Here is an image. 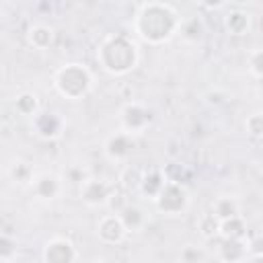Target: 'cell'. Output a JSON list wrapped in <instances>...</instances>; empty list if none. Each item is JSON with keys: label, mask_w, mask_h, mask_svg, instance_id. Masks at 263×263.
I'll use <instances>...</instances> for the list:
<instances>
[{"label": "cell", "mask_w": 263, "mask_h": 263, "mask_svg": "<svg viewBox=\"0 0 263 263\" xmlns=\"http://www.w3.org/2000/svg\"><path fill=\"white\" fill-rule=\"evenodd\" d=\"M183 18L168 2H144L134 14V33L148 45H162L179 33Z\"/></svg>", "instance_id": "6da1fadb"}, {"label": "cell", "mask_w": 263, "mask_h": 263, "mask_svg": "<svg viewBox=\"0 0 263 263\" xmlns=\"http://www.w3.org/2000/svg\"><path fill=\"white\" fill-rule=\"evenodd\" d=\"M140 60L136 41L125 33H109L97 45V62L111 76L129 74Z\"/></svg>", "instance_id": "7a4b0ae2"}, {"label": "cell", "mask_w": 263, "mask_h": 263, "mask_svg": "<svg viewBox=\"0 0 263 263\" xmlns=\"http://www.w3.org/2000/svg\"><path fill=\"white\" fill-rule=\"evenodd\" d=\"M53 88L68 101H80L92 88V74L84 64L68 62L53 72Z\"/></svg>", "instance_id": "3957f363"}, {"label": "cell", "mask_w": 263, "mask_h": 263, "mask_svg": "<svg viewBox=\"0 0 263 263\" xmlns=\"http://www.w3.org/2000/svg\"><path fill=\"white\" fill-rule=\"evenodd\" d=\"M154 205L164 216H183L189 208V191L179 183H164L162 191L156 195Z\"/></svg>", "instance_id": "277c9868"}, {"label": "cell", "mask_w": 263, "mask_h": 263, "mask_svg": "<svg viewBox=\"0 0 263 263\" xmlns=\"http://www.w3.org/2000/svg\"><path fill=\"white\" fill-rule=\"evenodd\" d=\"M119 123H121V129L132 134V136L142 134L152 123V111L148 107H144L142 103L129 101L119 111Z\"/></svg>", "instance_id": "5b68a950"}, {"label": "cell", "mask_w": 263, "mask_h": 263, "mask_svg": "<svg viewBox=\"0 0 263 263\" xmlns=\"http://www.w3.org/2000/svg\"><path fill=\"white\" fill-rule=\"evenodd\" d=\"M41 257H43V263H76L78 251L70 238L53 236L45 242Z\"/></svg>", "instance_id": "8992f818"}, {"label": "cell", "mask_w": 263, "mask_h": 263, "mask_svg": "<svg viewBox=\"0 0 263 263\" xmlns=\"http://www.w3.org/2000/svg\"><path fill=\"white\" fill-rule=\"evenodd\" d=\"M113 193H115V187L109 185L103 179H90L88 177L80 185V199L86 205H90V208H99V205L109 203V199L113 197Z\"/></svg>", "instance_id": "52a82bcc"}, {"label": "cell", "mask_w": 263, "mask_h": 263, "mask_svg": "<svg viewBox=\"0 0 263 263\" xmlns=\"http://www.w3.org/2000/svg\"><path fill=\"white\" fill-rule=\"evenodd\" d=\"M134 146H136L134 136L127 134V132H123V129H119V132L111 134V136L105 140L103 150H105V156H107L109 160H113V162H123V160H127V158L132 156Z\"/></svg>", "instance_id": "ba28073f"}, {"label": "cell", "mask_w": 263, "mask_h": 263, "mask_svg": "<svg viewBox=\"0 0 263 263\" xmlns=\"http://www.w3.org/2000/svg\"><path fill=\"white\" fill-rule=\"evenodd\" d=\"M97 236L103 245H121L127 236V230L117 214H103L97 222Z\"/></svg>", "instance_id": "9c48e42d"}, {"label": "cell", "mask_w": 263, "mask_h": 263, "mask_svg": "<svg viewBox=\"0 0 263 263\" xmlns=\"http://www.w3.org/2000/svg\"><path fill=\"white\" fill-rule=\"evenodd\" d=\"M62 117L53 111H39L33 119H31V127L35 132V136H39L41 140H55L62 136Z\"/></svg>", "instance_id": "30bf717a"}, {"label": "cell", "mask_w": 263, "mask_h": 263, "mask_svg": "<svg viewBox=\"0 0 263 263\" xmlns=\"http://www.w3.org/2000/svg\"><path fill=\"white\" fill-rule=\"evenodd\" d=\"M31 189H33V193H35L39 199L51 201V199H55V197L62 193V183H60V179H58L55 175H51V173H41V175L35 177Z\"/></svg>", "instance_id": "8fae6325"}, {"label": "cell", "mask_w": 263, "mask_h": 263, "mask_svg": "<svg viewBox=\"0 0 263 263\" xmlns=\"http://www.w3.org/2000/svg\"><path fill=\"white\" fill-rule=\"evenodd\" d=\"M218 257L222 263H242L249 257L247 251V238L234 240V238H222L218 247Z\"/></svg>", "instance_id": "7c38bea8"}, {"label": "cell", "mask_w": 263, "mask_h": 263, "mask_svg": "<svg viewBox=\"0 0 263 263\" xmlns=\"http://www.w3.org/2000/svg\"><path fill=\"white\" fill-rule=\"evenodd\" d=\"M117 216H119V220L123 222L127 234H129V232H140V230L146 226V214H144V210H142L140 205L127 203L125 208H121V210L117 212Z\"/></svg>", "instance_id": "4fadbf2b"}, {"label": "cell", "mask_w": 263, "mask_h": 263, "mask_svg": "<svg viewBox=\"0 0 263 263\" xmlns=\"http://www.w3.org/2000/svg\"><path fill=\"white\" fill-rule=\"evenodd\" d=\"M224 29L232 37H245L251 31V16L242 10H230L228 16H224Z\"/></svg>", "instance_id": "5bb4252c"}, {"label": "cell", "mask_w": 263, "mask_h": 263, "mask_svg": "<svg viewBox=\"0 0 263 263\" xmlns=\"http://www.w3.org/2000/svg\"><path fill=\"white\" fill-rule=\"evenodd\" d=\"M164 175L160 168H144V175H142V183H140V191L150 197L152 201L156 199V195L162 191L164 187Z\"/></svg>", "instance_id": "9a60e30c"}, {"label": "cell", "mask_w": 263, "mask_h": 263, "mask_svg": "<svg viewBox=\"0 0 263 263\" xmlns=\"http://www.w3.org/2000/svg\"><path fill=\"white\" fill-rule=\"evenodd\" d=\"M55 39V31L49 25H33L27 31V41L35 49H49Z\"/></svg>", "instance_id": "2e32d148"}, {"label": "cell", "mask_w": 263, "mask_h": 263, "mask_svg": "<svg viewBox=\"0 0 263 263\" xmlns=\"http://www.w3.org/2000/svg\"><path fill=\"white\" fill-rule=\"evenodd\" d=\"M218 222H224V220H230V218H236L240 216V208H238V201L234 197H228V195H222V197H216L212 201V210H210Z\"/></svg>", "instance_id": "e0dca14e"}, {"label": "cell", "mask_w": 263, "mask_h": 263, "mask_svg": "<svg viewBox=\"0 0 263 263\" xmlns=\"http://www.w3.org/2000/svg\"><path fill=\"white\" fill-rule=\"evenodd\" d=\"M218 236H220V238H234V240H245L249 234H247V224H245L242 216H236V218H230V220H224V222H220V230H218Z\"/></svg>", "instance_id": "ac0fdd59"}, {"label": "cell", "mask_w": 263, "mask_h": 263, "mask_svg": "<svg viewBox=\"0 0 263 263\" xmlns=\"http://www.w3.org/2000/svg\"><path fill=\"white\" fill-rule=\"evenodd\" d=\"M14 109H16V113L27 115V117L33 119V117L39 113V99H37V95L31 92V90L21 92V95L14 99Z\"/></svg>", "instance_id": "d6986e66"}, {"label": "cell", "mask_w": 263, "mask_h": 263, "mask_svg": "<svg viewBox=\"0 0 263 263\" xmlns=\"http://www.w3.org/2000/svg\"><path fill=\"white\" fill-rule=\"evenodd\" d=\"M181 37L189 43H197L201 37H203V23L199 16H193V18H185L181 23V29H179Z\"/></svg>", "instance_id": "ffe728a7"}, {"label": "cell", "mask_w": 263, "mask_h": 263, "mask_svg": "<svg viewBox=\"0 0 263 263\" xmlns=\"http://www.w3.org/2000/svg\"><path fill=\"white\" fill-rule=\"evenodd\" d=\"M10 177H12L14 183H18V185H29V187H31L37 175L33 173V168H31L29 162L16 160V162L12 164V168H10Z\"/></svg>", "instance_id": "44dd1931"}, {"label": "cell", "mask_w": 263, "mask_h": 263, "mask_svg": "<svg viewBox=\"0 0 263 263\" xmlns=\"http://www.w3.org/2000/svg\"><path fill=\"white\" fill-rule=\"evenodd\" d=\"M162 175H164V181L166 183H179V185H185V181L189 179V171L179 164V162H166L160 166Z\"/></svg>", "instance_id": "7402d4cb"}, {"label": "cell", "mask_w": 263, "mask_h": 263, "mask_svg": "<svg viewBox=\"0 0 263 263\" xmlns=\"http://www.w3.org/2000/svg\"><path fill=\"white\" fill-rule=\"evenodd\" d=\"M197 230H199V234H201L205 240H212V238L218 236L220 222L216 220V216H214L212 212H208V214H203V216L197 220Z\"/></svg>", "instance_id": "603a6c76"}, {"label": "cell", "mask_w": 263, "mask_h": 263, "mask_svg": "<svg viewBox=\"0 0 263 263\" xmlns=\"http://www.w3.org/2000/svg\"><path fill=\"white\" fill-rule=\"evenodd\" d=\"M245 129L253 140H263V111H255L245 119Z\"/></svg>", "instance_id": "cb8c5ba5"}, {"label": "cell", "mask_w": 263, "mask_h": 263, "mask_svg": "<svg viewBox=\"0 0 263 263\" xmlns=\"http://www.w3.org/2000/svg\"><path fill=\"white\" fill-rule=\"evenodd\" d=\"M247 66H249V72L255 78H263V47H257V49H253L249 53Z\"/></svg>", "instance_id": "d4e9b609"}, {"label": "cell", "mask_w": 263, "mask_h": 263, "mask_svg": "<svg viewBox=\"0 0 263 263\" xmlns=\"http://www.w3.org/2000/svg\"><path fill=\"white\" fill-rule=\"evenodd\" d=\"M14 257H16V242L4 232L0 236V259H2V263H8Z\"/></svg>", "instance_id": "484cf974"}, {"label": "cell", "mask_w": 263, "mask_h": 263, "mask_svg": "<svg viewBox=\"0 0 263 263\" xmlns=\"http://www.w3.org/2000/svg\"><path fill=\"white\" fill-rule=\"evenodd\" d=\"M247 251L249 255H263V234L247 236Z\"/></svg>", "instance_id": "4316f807"}, {"label": "cell", "mask_w": 263, "mask_h": 263, "mask_svg": "<svg viewBox=\"0 0 263 263\" xmlns=\"http://www.w3.org/2000/svg\"><path fill=\"white\" fill-rule=\"evenodd\" d=\"M201 251L197 249V247H185L183 251H181V259H183V263H199L201 261Z\"/></svg>", "instance_id": "83f0119b"}, {"label": "cell", "mask_w": 263, "mask_h": 263, "mask_svg": "<svg viewBox=\"0 0 263 263\" xmlns=\"http://www.w3.org/2000/svg\"><path fill=\"white\" fill-rule=\"evenodd\" d=\"M66 179H68V181H72V183H80V185H82L88 177H86V173H84L80 166H72V168L66 173Z\"/></svg>", "instance_id": "f1b7e54d"}, {"label": "cell", "mask_w": 263, "mask_h": 263, "mask_svg": "<svg viewBox=\"0 0 263 263\" xmlns=\"http://www.w3.org/2000/svg\"><path fill=\"white\" fill-rule=\"evenodd\" d=\"M222 101H224V95H218V92H210V95H208V103H216V105H218V103H222Z\"/></svg>", "instance_id": "f546056e"}, {"label": "cell", "mask_w": 263, "mask_h": 263, "mask_svg": "<svg viewBox=\"0 0 263 263\" xmlns=\"http://www.w3.org/2000/svg\"><path fill=\"white\" fill-rule=\"evenodd\" d=\"M242 263H263V255H249Z\"/></svg>", "instance_id": "4dcf8cb0"}, {"label": "cell", "mask_w": 263, "mask_h": 263, "mask_svg": "<svg viewBox=\"0 0 263 263\" xmlns=\"http://www.w3.org/2000/svg\"><path fill=\"white\" fill-rule=\"evenodd\" d=\"M86 263H103L101 259H92V261H86Z\"/></svg>", "instance_id": "1f68e13d"}]
</instances>
